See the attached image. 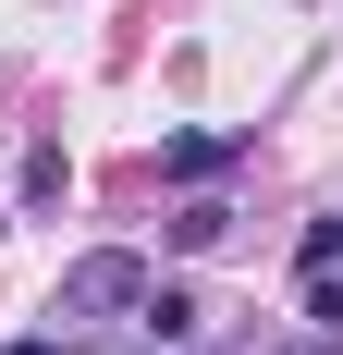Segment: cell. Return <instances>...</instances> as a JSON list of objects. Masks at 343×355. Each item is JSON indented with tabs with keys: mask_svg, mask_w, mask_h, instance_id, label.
I'll use <instances>...</instances> for the list:
<instances>
[{
	"mask_svg": "<svg viewBox=\"0 0 343 355\" xmlns=\"http://www.w3.org/2000/svg\"><path fill=\"white\" fill-rule=\"evenodd\" d=\"M147 282H160V270H147L135 245H86L62 270V319H123V306H147Z\"/></svg>",
	"mask_w": 343,
	"mask_h": 355,
	"instance_id": "1",
	"label": "cell"
},
{
	"mask_svg": "<svg viewBox=\"0 0 343 355\" xmlns=\"http://www.w3.org/2000/svg\"><path fill=\"white\" fill-rule=\"evenodd\" d=\"M233 159H245V135H160V172L172 184H221Z\"/></svg>",
	"mask_w": 343,
	"mask_h": 355,
	"instance_id": "2",
	"label": "cell"
},
{
	"mask_svg": "<svg viewBox=\"0 0 343 355\" xmlns=\"http://www.w3.org/2000/svg\"><path fill=\"white\" fill-rule=\"evenodd\" d=\"M208 245H233V209H221V196H184V209H172V257H208Z\"/></svg>",
	"mask_w": 343,
	"mask_h": 355,
	"instance_id": "3",
	"label": "cell"
},
{
	"mask_svg": "<svg viewBox=\"0 0 343 355\" xmlns=\"http://www.w3.org/2000/svg\"><path fill=\"white\" fill-rule=\"evenodd\" d=\"M307 331H319V343H343V257H331V270H307Z\"/></svg>",
	"mask_w": 343,
	"mask_h": 355,
	"instance_id": "4",
	"label": "cell"
},
{
	"mask_svg": "<svg viewBox=\"0 0 343 355\" xmlns=\"http://www.w3.org/2000/svg\"><path fill=\"white\" fill-rule=\"evenodd\" d=\"M62 184H74L62 147H25V209H62Z\"/></svg>",
	"mask_w": 343,
	"mask_h": 355,
	"instance_id": "5",
	"label": "cell"
},
{
	"mask_svg": "<svg viewBox=\"0 0 343 355\" xmlns=\"http://www.w3.org/2000/svg\"><path fill=\"white\" fill-rule=\"evenodd\" d=\"M147 331H160V343H184V331H196V294H172V282H147V306H135Z\"/></svg>",
	"mask_w": 343,
	"mask_h": 355,
	"instance_id": "6",
	"label": "cell"
},
{
	"mask_svg": "<svg viewBox=\"0 0 343 355\" xmlns=\"http://www.w3.org/2000/svg\"><path fill=\"white\" fill-rule=\"evenodd\" d=\"M343 257V220H307V245H294V270H331Z\"/></svg>",
	"mask_w": 343,
	"mask_h": 355,
	"instance_id": "7",
	"label": "cell"
},
{
	"mask_svg": "<svg viewBox=\"0 0 343 355\" xmlns=\"http://www.w3.org/2000/svg\"><path fill=\"white\" fill-rule=\"evenodd\" d=\"M0 355H62V343H49V331H25V343H0Z\"/></svg>",
	"mask_w": 343,
	"mask_h": 355,
	"instance_id": "8",
	"label": "cell"
},
{
	"mask_svg": "<svg viewBox=\"0 0 343 355\" xmlns=\"http://www.w3.org/2000/svg\"><path fill=\"white\" fill-rule=\"evenodd\" d=\"M282 355H331V343H319V331H307V343H282Z\"/></svg>",
	"mask_w": 343,
	"mask_h": 355,
	"instance_id": "9",
	"label": "cell"
},
{
	"mask_svg": "<svg viewBox=\"0 0 343 355\" xmlns=\"http://www.w3.org/2000/svg\"><path fill=\"white\" fill-rule=\"evenodd\" d=\"M184 355H196V343H184Z\"/></svg>",
	"mask_w": 343,
	"mask_h": 355,
	"instance_id": "10",
	"label": "cell"
}]
</instances>
